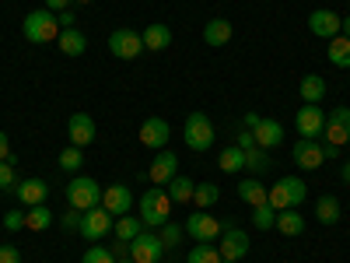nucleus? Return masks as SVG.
Returning <instances> with one entry per match:
<instances>
[{
  "mask_svg": "<svg viewBox=\"0 0 350 263\" xmlns=\"http://www.w3.org/2000/svg\"><path fill=\"white\" fill-rule=\"evenodd\" d=\"M21 36L32 42V46H46V42H56L60 39V21H56L53 11L39 8V11H28L25 21H21Z\"/></svg>",
  "mask_w": 350,
  "mask_h": 263,
  "instance_id": "1",
  "label": "nucleus"
},
{
  "mask_svg": "<svg viewBox=\"0 0 350 263\" xmlns=\"http://www.w3.org/2000/svg\"><path fill=\"white\" fill-rule=\"evenodd\" d=\"M305 197H308V186H305V179H298V175H284V179H277L273 190H267V203L273 211L301 208Z\"/></svg>",
  "mask_w": 350,
  "mask_h": 263,
  "instance_id": "2",
  "label": "nucleus"
},
{
  "mask_svg": "<svg viewBox=\"0 0 350 263\" xmlns=\"http://www.w3.org/2000/svg\"><path fill=\"white\" fill-rule=\"evenodd\" d=\"M140 221H144V228H161L165 221H172L168 190H148L140 197Z\"/></svg>",
  "mask_w": 350,
  "mask_h": 263,
  "instance_id": "3",
  "label": "nucleus"
},
{
  "mask_svg": "<svg viewBox=\"0 0 350 263\" xmlns=\"http://www.w3.org/2000/svg\"><path fill=\"white\" fill-rule=\"evenodd\" d=\"M214 123H211V116H203V112H189L186 116V127H183V140H186V148L203 155L214 144Z\"/></svg>",
  "mask_w": 350,
  "mask_h": 263,
  "instance_id": "4",
  "label": "nucleus"
},
{
  "mask_svg": "<svg viewBox=\"0 0 350 263\" xmlns=\"http://www.w3.org/2000/svg\"><path fill=\"white\" fill-rule=\"evenodd\" d=\"M67 203L77 211H92L102 203V186L92 179V175H74L67 183Z\"/></svg>",
  "mask_w": 350,
  "mask_h": 263,
  "instance_id": "5",
  "label": "nucleus"
},
{
  "mask_svg": "<svg viewBox=\"0 0 350 263\" xmlns=\"http://www.w3.org/2000/svg\"><path fill=\"white\" fill-rule=\"evenodd\" d=\"M183 228H186V236H189L193 242H217V239H221V231H224L221 218H214L211 211H196V214H189Z\"/></svg>",
  "mask_w": 350,
  "mask_h": 263,
  "instance_id": "6",
  "label": "nucleus"
},
{
  "mask_svg": "<svg viewBox=\"0 0 350 263\" xmlns=\"http://www.w3.org/2000/svg\"><path fill=\"white\" fill-rule=\"evenodd\" d=\"M112 214L102 208V203H98V208H92V211H84L81 214V228H77V236H84L88 242H98V239H105L109 236V231H112Z\"/></svg>",
  "mask_w": 350,
  "mask_h": 263,
  "instance_id": "7",
  "label": "nucleus"
},
{
  "mask_svg": "<svg viewBox=\"0 0 350 263\" xmlns=\"http://www.w3.org/2000/svg\"><path fill=\"white\" fill-rule=\"evenodd\" d=\"M109 53L116 56V60H137V56L144 53L140 32H133V28H116V32L109 36Z\"/></svg>",
  "mask_w": 350,
  "mask_h": 263,
  "instance_id": "8",
  "label": "nucleus"
},
{
  "mask_svg": "<svg viewBox=\"0 0 350 263\" xmlns=\"http://www.w3.org/2000/svg\"><path fill=\"white\" fill-rule=\"evenodd\" d=\"M130 256H133L137 263H161V256H165L161 236H158V231H151V228H144L140 236L130 242Z\"/></svg>",
  "mask_w": 350,
  "mask_h": 263,
  "instance_id": "9",
  "label": "nucleus"
},
{
  "mask_svg": "<svg viewBox=\"0 0 350 263\" xmlns=\"http://www.w3.org/2000/svg\"><path fill=\"white\" fill-rule=\"evenodd\" d=\"M221 246V260H228V263H239L245 253H249V231H242V228H235V225H231V228H224L221 231V239H217Z\"/></svg>",
  "mask_w": 350,
  "mask_h": 263,
  "instance_id": "10",
  "label": "nucleus"
},
{
  "mask_svg": "<svg viewBox=\"0 0 350 263\" xmlns=\"http://www.w3.org/2000/svg\"><path fill=\"white\" fill-rule=\"evenodd\" d=\"M323 140L336 144V148H343V144L350 140V109L347 105H336L329 116H326V127H323Z\"/></svg>",
  "mask_w": 350,
  "mask_h": 263,
  "instance_id": "11",
  "label": "nucleus"
},
{
  "mask_svg": "<svg viewBox=\"0 0 350 263\" xmlns=\"http://www.w3.org/2000/svg\"><path fill=\"white\" fill-rule=\"evenodd\" d=\"M295 127H298V134L305 137V140H319L323 137V127H326V112L319 109V105H301L298 109V116H295Z\"/></svg>",
  "mask_w": 350,
  "mask_h": 263,
  "instance_id": "12",
  "label": "nucleus"
},
{
  "mask_svg": "<svg viewBox=\"0 0 350 263\" xmlns=\"http://www.w3.org/2000/svg\"><path fill=\"white\" fill-rule=\"evenodd\" d=\"M102 208H105L112 218L130 214V208H133V193H130V186H123V183L102 186Z\"/></svg>",
  "mask_w": 350,
  "mask_h": 263,
  "instance_id": "13",
  "label": "nucleus"
},
{
  "mask_svg": "<svg viewBox=\"0 0 350 263\" xmlns=\"http://www.w3.org/2000/svg\"><path fill=\"white\" fill-rule=\"evenodd\" d=\"M340 25H343V18L336 11H329V8H319V11L308 14V32L315 39H336L340 36Z\"/></svg>",
  "mask_w": 350,
  "mask_h": 263,
  "instance_id": "14",
  "label": "nucleus"
},
{
  "mask_svg": "<svg viewBox=\"0 0 350 263\" xmlns=\"http://www.w3.org/2000/svg\"><path fill=\"white\" fill-rule=\"evenodd\" d=\"M140 144L144 148H154V151H165V144H168V137H172V127L161 120V116H148V120L140 123Z\"/></svg>",
  "mask_w": 350,
  "mask_h": 263,
  "instance_id": "15",
  "label": "nucleus"
},
{
  "mask_svg": "<svg viewBox=\"0 0 350 263\" xmlns=\"http://www.w3.org/2000/svg\"><path fill=\"white\" fill-rule=\"evenodd\" d=\"M291 158H295V165L305 168V172H312V168H319V165L326 162V158H323V148H319V140H305V137L295 140V148H291Z\"/></svg>",
  "mask_w": 350,
  "mask_h": 263,
  "instance_id": "16",
  "label": "nucleus"
},
{
  "mask_svg": "<svg viewBox=\"0 0 350 263\" xmlns=\"http://www.w3.org/2000/svg\"><path fill=\"white\" fill-rule=\"evenodd\" d=\"M175 175H179V158L172 151H158V158L148 165V179L154 186H168V179H175Z\"/></svg>",
  "mask_w": 350,
  "mask_h": 263,
  "instance_id": "17",
  "label": "nucleus"
},
{
  "mask_svg": "<svg viewBox=\"0 0 350 263\" xmlns=\"http://www.w3.org/2000/svg\"><path fill=\"white\" fill-rule=\"evenodd\" d=\"M67 134H70V144L74 148H88L95 140V120L88 112H74L67 120Z\"/></svg>",
  "mask_w": 350,
  "mask_h": 263,
  "instance_id": "18",
  "label": "nucleus"
},
{
  "mask_svg": "<svg viewBox=\"0 0 350 263\" xmlns=\"http://www.w3.org/2000/svg\"><path fill=\"white\" fill-rule=\"evenodd\" d=\"M252 137H256V148L273 151L277 144H284V127H280L277 120H259V123L252 127Z\"/></svg>",
  "mask_w": 350,
  "mask_h": 263,
  "instance_id": "19",
  "label": "nucleus"
},
{
  "mask_svg": "<svg viewBox=\"0 0 350 263\" xmlns=\"http://www.w3.org/2000/svg\"><path fill=\"white\" fill-rule=\"evenodd\" d=\"M140 39H144V49H148V53H161V49L172 46V28L165 21H154V25H148L140 32Z\"/></svg>",
  "mask_w": 350,
  "mask_h": 263,
  "instance_id": "20",
  "label": "nucleus"
},
{
  "mask_svg": "<svg viewBox=\"0 0 350 263\" xmlns=\"http://www.w3.org/2000/svg\"><path fill=\"white\" fill-rule=\"evenodd\" d=\"M14 197L25 203V208H36V203H46L49 186H46L42 179H25V183H18V186H14Z\"/></svg>",
  "mask_w": 350,
  "mask_h": 263,
  "instance_id": "21",
  "label": "nucleus"
},
{
  "mask_svg": "<svg viewBox=\"0 0 350 263\" xmlns=\"http://www.w3.org/2000/svg\"><path fill=\"white\" fill-rule=\"evenodd\" d=\"M277 231L287 239H298L305 231V214L298 208H287V211H277Z\"/></svg>",
  "mask_w": 350,
  "mask_h": 263,
  "instance_id": "22",
  "label": "nucleus"
},
{
  "mask_svg": "<svg viewBox=\"0 0 350 263\" xmlns=\"http://www.w3.org/2000/svg\"><path fill=\"white\" fill-rule=\"evenodd\" d=\"M203 42L207 46H228L231 42V21L228 18H211L207 25H203Z\"/></svg>",
  "mask_w": 350,
  "mask_h": 263,
  "instance_id": "23",
  "label": "nucleus"
},
{
  "mask_svg": "<svg viewBox=\"0 0 350 263\" xmlns=\"http://www.w3.org/2000/svg\"><path fill=\"white\" fill-rule=\"evenodd\" d=\"M298 92H301V102H308V105H319V102L326 99V77H323V74H305Z\"/></svg>",
  "mask_w": 350,
  "mask_h": 263,
  "instance_id": "24",
  "label": "nucleus"
},
{
  "mask_svg": "<svg viewBox=\"0 0 350 263\" xmlns=\"http://www.w3.org/2000/svg\"><path fill=\"white\" fill-rule=\"evenodd\" d=\"M56 46H60L64 56H81V53L88 49V39H84L81 28H64L60 39H56Z\"/></svg>",
  "mask_w": 350,
  "mask_h": 263,
  "instance_id": "25",
  "label": "nucleus"
},
{
  "mask_svg": "<svg viewBox=\"0 0 350 263\" xmlns=\"http://www.w3.org/2000/svg\"><path fill=\"white\" fill-rule=\"evenodd\" d=\"M315 218H319V225H336V221L343 218V211H340V200H336L333 193L319 197V200H315Z\"/></svg>",
  "mask_w": 350,
  "mask_h": 263,
  "instance_id": "26",
  "label": "nucleus"
},
{
  "mask_svg": "<svg viewBox=\"0 0 350 263\" xmlns=\"http://www.w3.org/2000/svg\"><path fill=\"white\" fill-rule=\"evenodd\" d=\"M239 197L249 203V208H262V203H267V186H262L256 175H249V179L239 183Z\"/></svg>",
  "mask_w": 350,
  "mask_h": 263,
  "instance_id": "27",
  "label": "nucleus"
},
{
  "mask_svg": "<svg viewBox=\"0 0 350 263\" xmlns=\"http://www.w3.org/2000/svg\"><path fill=\"white\" fill-rule=\"evenodd\" d=\"M112 231H116V242H133L140 231H144V221L123 214V218H116V221H112Z\"/></svg>",
  "mask_w": 350,
  "mask_h": 263,
  "instance_id": "28",
  "label": "nucleus"
},
{
  "mask_svg": "<svg viewBox=\"0 0 350 263\" xmlns=\"http://www.w3.org/2000/svg\"><path fill=\"white\" fill-rule=\"evenodd\" d=\"M53 225V211L46 208V203H36V208L25 211V228L28 231H46Z\"/></svg>",
  "mask_w": 350,
  "mask_h": 263,
  "instance_id": "29",
  "label": "nucleus"
},
{
  "mask_svg": "<svg viewBox=\"0 0 350 263\" xmlns=\"http://www.w3.org/2000/svg\"><path fill=\"white\" fill-rule=\"evenodd\" d=\"M168 197H172V203H189L193 200V190H196V183L193 179H186V175H175V179H168Z\"/></svg>",
  "mask_w": 350,
  "mask_h": 263,
  "instance_id": "30",
  "label": "nucleus"
},
{
  "mask_svg": "<svg viewBox=\"0 0 350 263\" xmlns=\"http://www.w3.org/2000/svg\"><path fill=\"white\" fill-rule=\"evenodd\" d=\"M326 56H329V64L333 67H350V39L347 36H336V39H329V49H326Z\"/></svg>",
  "mask_w": 350,
  "mask_h": 263,
  "instance_id": "31",
  "label": "nucleus"
},
{
  "mask_svg": "<svg viewBox=\"0 0 350 263\" xmlns=\"http://www.w3.org/2000/svg\"><path fill=\"white\" fill-rule=\"evenodd\" d=\"M217 200H221V186H214V183H200V186L193 190V203H196V211H211Z\"/></svg>",
  "mask_w": 350,
  "mask_h": 263,
  "instance_id": "32",
  "label": "nucleus"
},
{
  "mask_svg": "<svg viewBox=\"0 0 350 263\" xmlns=\"http://www.w3.org/2000/svg\"><path fill=\"white\" fill-rule=\"evenodd\" d=\"M217 165H221V172H242L245 168V151L239 148V144H231V148H224L221 151V158H217Z\"/></svg>",
  "mask_w": 350,
  "mask_h": 263,
  "instance_id": "33",
  "label": "nucleus"
},
{
  "mask_svg": "<svg viewBox=\"0 0 350 263\" xmlns=\"http://www.w3.org/2000/svg\"><path fill=\"white\" fill-rule=\"evenodd\" d=\"M186 263H221V249L214 242H196L186 256Z\"/></svg>",
  "mask_w": 350,
  "mask_h": 263,
  "instance_id": "34",
  "label": "nucleus"
},
{
  "mask_svg": "<svg viewBox=\"0 0 350 263\" xmlns=\"http://www.w3.org/2000/svg\"><path fill=\"white\" fill-rule=\"evenodd\" d=\"M270 165H273V162H270V155L262 151V148H249V151H245V168L256 175V179H259L262 172H270Z\"/></svg>",
  "mask_w": 350,
  "mask_h": 263,
  "instance_id": "35",
  "label": "nucleus"
},
{
  "mask_svg": "<svg viewBox=\"0 0 350 263\" xmlns=\"http://www.w3.org/2000/svg\"><path fill=\"white\" fill-rule=\"evenodd\" d=\"M252 225H256L259 231L277 228V211L270 208V203H262V208H252Z\"/></svg>",
  "mask_w": 350,
  "mask_h": 263,
  "instance_id": "36",
  "label": "nucleus"
},
{
  "mask_svg": "<svg viewBox=\"0 0 350 263\" xmlns=\"http://www.w3.org/2000/svg\"><path fill=\"white\" fill-rule=\"evenodd\" d=\"M158 236H161L165 249H175V246L183 242V236H186V228H183V225H175V221H165V225H161V231H158Z\"/></svg>",
  "mask_w": 350,
  "mask_h": 263,
  "instance_id": "37",
  "label": "nucleus"
},
{
  "mask_svg": "<svg viewBox=\"0 0 350 263\" xmlns=\"http://www.w3.org/2000/svg\"><path fill=\"white\" fill-rule=\"evenodd\" d=\"M84 148H74V144H70V148H64L60 151V168H67V172H77L81 168V162H84V155H81Z\"/></svg>",
  "mask_w": 350,
  "mask_h": 263,
  "instance_id": "38",
  "label": "nucleus"
},
{
  "mask_svg": "<svg viewBox=\"0 0 350 263\" xmlns=\"http://www.w3.org/2000/svg\"><path fill=\"white\" fill-rule=\"evenodd\" d=\"M81 263H116V253L105 249V246H92V249L81 256Z\"/></svg>",
  "mask_w": 350,
  "mask_h": 263,
  "instance_id": "39",
  "label": "nucleus"
},
{
  "mask_svg": "<svg viewBox=\"0 0 350 263\" xmlns=\"http://www.w3.org/2000/svg\"><path fill=\"white\" fill-rule=\"evenodd\" d=\"M18 186V175H14V155L8 162H0V190H14Z\"/></svg>",
  "mask_w": 350,
  "mask_h": 263,
  "instance_id": "40",
  "label": "nucleus"
},
{
  "mask_svg": "<svg viewBox=\"0 0 350 263\" xmlns=\"http://www.w3.org/2000/svg\"><path fill=\"white\" fill-rule=\"evenodd\" d=\"M4 228L8 231H21L25 228V211H8L4 214Z\"/></svg>",
  "mask_w": 350,
  "mask_h": 263,
  "instance_id": "41",
  "label": "nucleus"
},
{
  "mask_svg": "<svg viewBox=\"0 0 350 263\" xmlns=\"http://www.w3.org/2000/svg\"><path fill=\"white\" fill-rule=\"evenodd\" d=\"M81 214H84V211L67 208V211H64V228H67V231H77V228H81Z\"/></svg>",
  "mask_w": 350,
  "mask_h": 263,
  "instance_id": "42",
  "label": "nucleus"
},
{
  "mask_svg": "<svg viewBox=\"0 0 350 263\" xmlns=\"http://www.w3.org/2000/svg\"><path fill=\"white\" fill-rule=\"evenodd\" d=\"M235 144H239V148H242V151H249V148H256V137H252V130H245V127H242V130H239V137H235Z\"/></svg>",
  "mask_w": 350,
  "mask_h": 263,
  "instance_id": "43",
  "label": "nucleus"
},
{
  "mask_svg": "<svg viewBox=\"0 0 350 263\" xmlns=\"http://www.w3.org/2000/svg\"><path fill=\"white\" fill-rule=\"evenodd\" d=\"M0 263H21L18 246H0Z\"/></svg>",
  "mask_w": 350,
  "mask_h": 263,
  "instance_id": "44",
  "label": "nucleus"
},
{
  "mask_svg": "<svg viewBox=\"0 0 350 263\" xmlns=\"http://www.w3.org/2000/svg\"><path fill=\"white\" fill-rule=\"evenodd\" d=\"M70 4H74V0H46V11L60 14V11H70Z\"/></svg>",
  "mask_w": 350,
  "mask_h": 263,
  "instance_id": "45",
  "label": "nucleus"
},
{
  "mask_svg": "<svg viewBox=\"0 0 350 263\" xmlns=\"http://www.w3.org/2000/svg\"><path fill=\"white\" fill-rule=\"evenodd\" d=\"M56 21H60V32H64V28H74V25H77L74 11H60V14H56Z\"/></svg>",
  "mask_w": 350,
  "mask_h": 263,
  "instance_id": "46",
  "label": "nucleus"
},
{
  "mask_svg": "<svg viewBox=\"0 0 350 263\" xmlns=\"http://www.w3.org/2000/svg\"><path fill=\"white\" fill-rule=\"evenodd\" d=\"M319 148H323V158H340V148H336V144H329V140H323V144H319Z\"/></svg>",
  "mask_w": 350,
  "mask_h": 263,
  "instance_id": "47",
  "label": "nucleus"
},
{
  "mask_svg": "<svg viewBox=\"0 0 350 263\" xmlns=\"http://www.w3.org/2000/svg\"><path fill=\"white\" fill-rule=\"evenodd\" d=\"M11 158V144H8V134L0 130V162H8Z\"/></svg>",
  "mask_w": 350,
  "mask_h": 263,
  "instance_id": "48",
  "label": "nucleus"
},
{
  "mask_svg": "<svg viewBox=\"0 0 350 263\" xmlns=\"http://www.w3.org/2000/svg\"><path fill=\"white\" fill-rule=\"evenodd\" d=\"M259 120H262L259 112H245V116H242V127H245V130H252V127H256Z\"/></svg>",
  "mask_w": 350,
  "mask_h": 263,
  "instance_id": "49",
  "label": "nucleus"
},
{
  "mask_svg": "<svg viewBox=\"0 0 350 263\" xmlns=\"http://www.w3.org/2000/svg\"><path fill=\"white\" fill-rule=\"evenodd\" d=\"M340 36H347V39H350V14H347V18H343V25H340Z\"/></svg>",
  "mask_w": 350,
  "mask_h": 263,
  "instance_id": "50",
  "label": "nucleus"
},
{
  "mask_svg": "<svg viewBox=\"0 0 350 263\" xmlns=\"http://www.w3.org/2000/svg\"><path fill=\"white\" fill-rule=\"evenodd\" d=\"M340 175H343V183L350 186V162H343V172H340Z\"/></svg>",
  "mask_w": 350,
  "mask_h": 263,
  "instance_id": "51",
  "label": "nucleus"
},
{
  "mask_svg": "<svg viewBox=\"0 0 350 263\" xmlns=\"http://www.w3.org/2000/svg\"><path fill=\"white\" fill-rule=\"evenodd\" d=\"M116 263H137L133 256H116Z\"/></svg>",
  "mask_w": 350,
  "mask_h": 263,
  "instance_id": "52",
  "label": "nucleus"
},
{
  "mask_svg": "<svg viewBox=\"0 0 350 263\" xmlns=\"http://www.w3.org/2000/svg\"><path fill=\"white\" fill-rule=\"evenodd\" d=\"M74 4H92V0H74Z\"/></svg>",
  "mask_w": 350,
  "mask_h": 263,
  "instance_id": "53",
  "label": "nucleus"
}]
</instances>
